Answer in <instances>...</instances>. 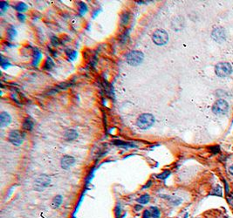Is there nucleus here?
<instances>
[{"instance_id":"18","label":"nucleus","mask_w":233,"mask_h":218,"mask_svg":"<svg viewBox=\"0 0 233 218\" xmlns=\"http://www.w3.org/2000/svg\"><path fill=\"white\" fill-rule=\"evenodd\" d=\"M53 65H54V63H53V61L52 60V59L50 58V57H47L46 58V61H45V63H44V67H43V68L45 69V70H51L53 67Z\"/></svg>"},{"instance_id":"1","label":"nucleus","mask_w":233,"mask_h":218,"mask_svg":"<svg viewBox=\"0 0 233 218\" xmlns=\"http://www.w3.org/2000/svg\"><path fill=\"white\" fill-rule=\"evenodd\" d=\"M154 122H155L154 115H152L151 114H142L137 118L136 126L139 128L145 130L152 126Z\"/></svg>"},{"instance_id":"37","label":"nucleus","mask_w":233,"mask_h":218,"mask_svg":"<svg viewBox=\"0 0 233 218\" xmlns=\"http://www.w3.org/2000/svg\"><path fill=\"white\" fill-rule=\"evenodd\" d=\"M225 186H226V192L228 193V191H229V188H228V184H227V182H225Z\"/></svg>"},{"instance_id":"33","label":"nucleus","mask_w":233,"mask_h":218,"mask_svg":"<svg viewBox=\"0 0 233 218\" xmlns=\"http://www.w3.org/2000/svg\"><path fill=\"white\" fill-rule=\"evenodd\" d=\"M120 215H121V208H120V206H117L115 208V216H116V218H119Z\"/></svg>"},{"instance_id":"27","label":"nucleus","mask_w":233,"mask_h":218,"mask_svg":"<svg viewBox=\"0 0 233 218\" xmlns=\"http://www.w3.org/2000/svg\"><path fill=\"white\" fill-rule=\"evenodd\" d=\"M1 65H2V67L5 68V69H6L9 65H11V64L8 62V60L5 59L4 58H1Z\"/></svg>"},{"instance_id":"30","label":"nucleus","mask_w":233,"mask_h":218,"mask_svg":"<svg viewBox=\"0 0 233 218\" xmlns=\"http://www.w3.org/2000/svg\"><path fill=\"white\" fill-rule=\"evenodd\" d=\"M142 218H152L150 210H149V209L144 210V212L142 214Z\"/></svg>"},{"instance_id":"31","label":"nucleus","mask_w":233,"mask_h":218,"mask_svg":"<svg viewBox=\"0 0 233 218\" xmlns=\"http://www.w3.org/2000/svg\"><path fill=\"white\" fill-rule=\"evenodd\" d=\"M209 150H210L211 152H212L214 155H216V154H218V153H219V151H220V147H219L218 146H214V147H209Z\"/></svg>"},{"instance_id":"34","label":"nucleus","mask_w":233,"mask_h":218,"mask_svg":"<svg viewBox=\"0 0 233 218\" xmlns=\"http://www.w3.org/2000/svg\"><path fill=\"white\" fill-rule=\"evenodd\" d=\"M141 209H142L141 204H136V205L135 206V210L136 212H138V211H140V210H141Z\"/></svg>"},{"instance_id":"17","label":"nucleus","mask_w":233,"mask_h":218,"mask_svg":"<svg viewBox=\"0 0 233 218\" xmlns=\"http://www.w3.org/2000/svg\"><path fill=\"white\" fill-rule=\"evenodd\" d=\"M113 143L116 146H119V147H135L134 144L132 143H129V142H125V141H114Z\"/></svg>"},{"instance_id":"23","label":"nucleus","mask_w":233,"mask_h":218,"mask_svg":"<svg viewBox=\"0 0 233 218\" xmlns=\"http://www.w3.org/2000/svg\"><path fill=\"white\" fill-rule=\"evenodd\" d=\"M169 174H170V171H169V170H165L162 173L157 174L156 177L158 179H161V180H165V179H167L169 176Z\"/></svg>"},{"instance_id":"4","label":"nucleus","mask_w":233,"mask_h":218,"mask_svg":"<svg viewBox=\"0 0 233 218\" xmlns=\"http://www.w3.org/2000/svg\"><path fill=\"white\" fill-rule=\"evenodd\" d=\"M215 72L219 77H226L232 73V67L227 62H221L215 67Z\"/></svg>"},{"instance_id":"6","label":"nucleus","mask_w":233,"mask_h":218,"mask_svg":"<svg viewBox=\"0 0 233 218\" xmlns=\"http://www.w3.org/2000/svg\"><path fill=\"white\" fill-rule=\"evenodd\" d=\"M229 109V105L224 100H218L212 106V111L216 114H224Z\"/></svg>"},{"instance_id":"16","label":"nucleus","mask_w":233,"mask_h":218,"mask_svg":"<svg viewBox=\"0 0 233 218\" xmlns=\"http://www.w3.org/2000/svg\"><path fill=\"white\" fill-rule=\"evenodd\" d=\"M149 201H150V196H149V194H144L141 195L140 197L137 199V203L139 204H141V205L149 203Z\"/></svg>"},{"instance_id":"14","label":"nucleus","mask_w":233,"mask_h":218,"mask_svg":"<svg viewBox=\"0 0 233 218\" xmlns=\"http://www.w3.org/2000/svg\"><path fill=\"white\" fill-rule=\"evenodd\" d=\"M33 126H34V123H33V120L31 119V118H26L23 121V124H22V126H23V129L26 130V131H32V128H33Z\"/></svg>"},{"instance_id":"10","label":"nucleus","mask_w":233,"mask_h":218,"mask_svg":"<svg viewBox=\"0 0 233 218\" xmlns=\"http://www.w3.org/2000/svg\"><path fill=\"white\" fill-rule=\"evenodd\" d=\"M11 118L8 113L2 112L0 114V126H1V127L7 126L11 123Z\"/></svg>"},{"instance_id":"2","label":"nucleus","mask_w":233,"mask_h":218,"mask_svg":"<svg viewBox=\"0 0 233 218\" xmlns=\"http://www.w3.org/2000/svg\"><path fill=\"white\" fill-rule=\"evenodd\" d=\"M144 59V55L140 51H131L126 55V61L130 65H140Z\"/></svg>"},{"instance_id":"25","label":"nucleus","mask_w":233,"mask_h":218,"mask_svg":"<svg viewBox=\"0 0 233 218\" xmlns=\"http://www.w3.org/2000/svg\"><path fill=\"white\" fill-rule=\"evenodd\" d=\"M129 31H127V32H125L122 35L120 36V41H121L122 44L127 43V39H128V38H129Z\"/></svg>"},{"instance_id":"21","label":"nucleus","mask_w":233,"mask_h":218,"mask_svg":"<svg viewBox=\"0 0 233 218\" xmlns=\"http://www.w3.org/2000/svg\"><path fill=\"white\" fill-rule=\"evenodd\" d=\"M14 8L17 10V11H26L27 9H28V6L25 4V3H18V5H16L15 6H14Z\"/></svg>"},{"instance_id":"29","label":"nucleus","mask_w":233,"mask_h":218,"mask_svg":"<svg viewBox=\"0 0 233 218\" xmlns=\"http://www.w3.org/2000/svg\"><path fill=\"white\" fill-rule=\"evenodd\" d=\"M0 9H1L2 12L6 11L8 9V4L7 2H5V1H2L1 3H0Z\"/></svg>"},{"instance_id":"26","label":"nucleus","mask_w":233,"mask_h":218,"mask_svg":"<svg viewBox=\"0 0 233 218\" xmlns=\"http://www.w3.org/2000/svg\"><path fill=\"white\" fill-rule=\"evenodd\" d=\"M211 194H214V195H219V196H222V188L220 186H217L213 191L211 192Z\"/></svg>"},{"instance_id":"24","label":"nucleus","mask_w":233,"mask_h":218,"mask_svg":"<svg viewBox=\"0 0 233 218\" xmlns=\"http://www.w3.org/2000/svg\"><path fill=\"white\" fill-rule=\"evenodd\" d=\"M66 53H67V57L70 59H72V60L75 59V58L77 57V52L76 51H73V50H67L66 51Z\"/></svg>"},{"instance_id":"8","label":"nucleus","mask_w":233,"mask_h":218,"mask_svg":"<svg viewBox=\"0 0 233 218\" xmlns=\"http://www.w3.org/2000/svg\"><path fill=\"white\" fill-rule=\"evenodd\" d=\"M212 38L218 43L223 42L224 40H225L226 38V35H225V32L223 28L219 27L217 28L213 31L212 32Z\"/></svg>"},{"instance_id":"22","label":"nucleus","mask_w":233,"mask_h":218,"mask_svg":"<svg viewBox=\"0 0 233 218\" xmlns=\"http://www.w3.org/2000/svg\"><path fill=\"white\" fill-rule=\"evenodd\" d=\"M79 14H80L81 16L84 15L85 13H86V12L88 11V6H87V5L85 4V3H83V2L79 3Z\"/></svg>"},{"instance_id":"3","label":"nucleus","mask_w":233,"mask_h":218,"mask_svg":"<svg viewBox=\"0 0 233 218\" xmlns=\"http://www.w3.org/2000/svg\"><path fill=\"white\" fill-rule=\"evenodd\" d=\"M152 40L156 46H164L168 41V34L162 29L156 30L152 35Z\"/></svg>"},{"instance_id":"35","label":"nucleus","mask_w":233,"mask_h":218,"mask_svg":"<svg viewBox=\"0 0 233 218\" xmlns=\"http://www.w3.org/2000/svg\"><path fill=\"white\" fill-rule=\"evenodd\" d=\"M151 184H152V181H149V182H147V184H146V185H145V186H144L142 188L144 189V188H149V187L151 186Z\"/></svg>"},{"instance_id":"28","label":"nucleus","mask_w":233,"mask_h":218,"mask_svg":"<svg viewBox=\"0 0 233 218\" xmlns=\"http://www.w3.org/2000/svg\"><path fill=\"white\" fill-rule=\"evenodd\" d=\"M51 42L53 46H59V39L56 36H53L51 38Z\"/></svg>"},{"instance_id":"19","label":"nucleus","mask_w":233,"mask_h":218,"mask_svg":"<svg viewBox=\"0 0 233 218\" xmlns=\"http://www.w3.org/2000/svg\"><path fill=\"white\" fill-rule=\"evenodd\" d=\"M151 216L152 218H160L161 216V211L157 207H151L150 208Z\"/></svg>"},{"instance_id":"32","label":"nucleus","mask_w":233,"mask_h":218,"mask_svg":"<svg viewBox=\"0 0 233 218\" xmlns=\"http://www.w3.org/2000/svg\"><path fill=\"white\" fill-rule=\"evenodd\" d=\"M18 18L20 22H25L26 20V16L24 14H21V13H18Z\"/></svg>"},{"instance_id":"15","label":"nucleus","mask_w":233,"mask_h":218,"mask_svg":"<svg viewBox=\"0 0 233 218\" xmlns=\"http://www.w3.org/2000/svg\"><path fill=\"white\" fill-rule=\"evenodd\" d=\"M42 59V53L38 49H35L34 52H33V61H32V65H35V67H37L38 64L40 62Z\"/></svg>"},{"instance_id":"36","label":"nucleus","mask_w":233,"mask_h":218,"mask_svg":"<svg viewBox=\"0 0 233 218\" xmlns=\"http://www.w3.org/2000/svg\"><path fill=\"white\" fill-rule=\"evenodd\" d=\"M229 171H230V174H232V176H233V165L230 167V168H229Z\"/></svg>"},{"instance_id":"9","label":"nucleus","mask_w":233,"mask_h":218,"mask_svg":"<svg viewBox=\"0 0 233 218\" xmlns=\"http://www.w3.org/2000/svg\"><path fill=\"white\" fill-rule=\"evenodd\" d=\"M75 162V159L73 156L70 155H65L61 159V168L63 169H68L70 167H72Z\"/></svg>"},{"instance_id":"5","label":"nucleus","mask_w":233,"mask_h":218,"mask_svg":"<svg viewBox=\"0 0 233 218\" xmlns=\"http://www.w3.org/2000/svg\"><path fill=\"white\" fill-rule=\"evenodd\" d=\"M25 134H23L19 130H12L9 133L8 140L14 146H20L24 141Z\"/></svg>"},{"instance_id":"20","label":"nucleus","mask_w":233,"mask_h":218,"mask_svg":"<svg viewBox=\"0 0 233 218\" xmlns=\"http://www.w3.org/2000/svg\"><path fill=\"white\" fill-rule=\"evenodd\" d=\"M7 35H8V38L10 39H12L16 37L17 35V31L16 29L13 27V26H10L8 29H7Z\"/></svg>"},{"instance_id":"11","label":"nucleus","mask_w":233,"mask_h":218,"mask_svg":"<svg viewBox=\"0 0 233 218\" xmlns=\"http://www.w3.org/2000/svg\"><path fill=\"white\" fill-rule=\"evenodd\" d=\"M62 202H63V197H62V195L58 194V195L54 196L52 202H51V207H52V209H58V208L61 205Z\"/></svg>"},{"instance_id":"12","label":"nucleus","mask_w":233,"mask_h":218,"mask_svg":"<svg viewBox=\"0 0 233 218\" xmlns=\"http://www.w3.org/2000/svg\"><path fill=\"white\" fill-rule=\"evenodd\" d=\"M130 20V13L129 11H124L121 15V20L120 23L121 26H126L129 23Z\"/></svg>"},{"instance_id":"7","label":"nucleus","mask_w":233,"mask_h":218,"mask_svg":"<svg viewBox=\"0 0 233 218\" xmlns=\"http://www.w3.org/2000/svg\"><path fill=\"white\" fill-rule=\"evenodd\" d=\"M51 183V178L46 174H42L35 181V189L37 191H43V189L48 187Z\"/></svg>"},{"instance_id":"13","label":"nucleus","mask_w":233,"mask_h":218,"mask_svg":"<svg viewBox=\"0 0 233 218\" xmlns=\"http://www.w3.org/2000/svg\"><path fill=\"white\" fill-rule=\"evenodd\" d=\"M78 137V133L73 129H69L65 133V139L68 141H73Z\"/></svg>"}]
</instances>
